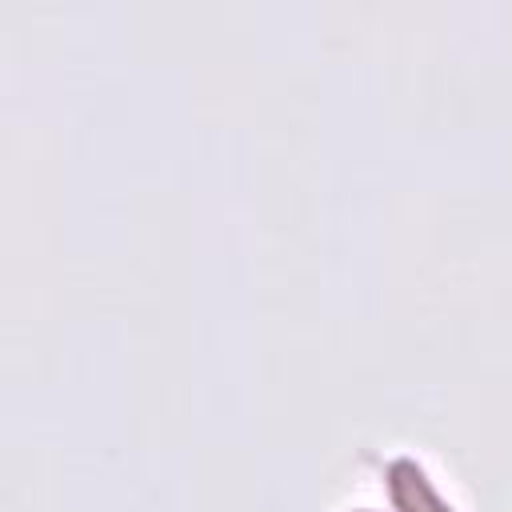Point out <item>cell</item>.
<instances>
[{
  "label": "cell",
  "mask_w": 512,
  "mask_h": 512,
  "mask_svg": "<svg viewBox=\"0 0 512 512\" xmlns=\"http://www.w3.org/2000/svg\"><path fill=\"white\" fill-rule=\"evenodd\" d=\"M392 476H396V500H400L408 512H444L412 468H396Z\"/></svg>",
  "instance_id": "cell-1"
}]
</instances>
